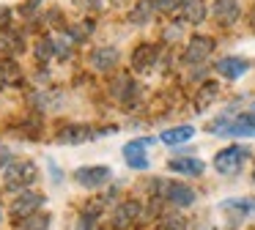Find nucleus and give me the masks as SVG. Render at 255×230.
I'll return each instance as SVG.
<instances>
[{
	"mask_svg": "<svg viewBox=\"0 0 255 230\" xmlns=\"http://www.w3.org/2000/svg\"><path fill=\"white\" fill-rule=\"evenodd\" d=\"M88 60L96 71H110V69H116V63L121 60V52H118L116 47H96Z\"/></svg>",
	"mask_w": 255,
	"mask_h": 230,
	"instance_id": "nucleus-13",
	"label": "nucleus"
},
{
	"mask_svg": "<svg viewBox=\"0 0 255 230\" xmlns=\"http://www.w3.org/2000/svg\"><path fill=\"white\" fill-rule=\"evenodd\" d=\"M222 208H225V211H236L239 217H247V214L255 208V200L253 197H231V200L222 203Z\"/></svg>",
	"mask_w": 255,
	"mask_h": 230,
	"instance_id": "nucleus-20",
	"label": "nucleus"
},
{
	"mask_svg": "<svg viewBox=\"0 0 255 230\" xmlns=\"http://www.w3.org/2000/svg\"><path fill=\"white\" fill-rule=\"evenodd\" d=\"M217 96H220V85H217V82H206V85L200 88V93H198V110L209 107Z\"/></svg>",
	"mask_w": 255,
	"mask_h": 230,
	"instance_id": "nucleus-21",
	"label": "nucleus"
},
{
	"mask_svg": "<svg viewBox=\"0 0 255 230\" xmlns=\"http://www.w3.org/2000/svg\"><path fill=\"white\" fill-rule=\"evenodd\" d=\"M167 170L173 173H181V175H200L206 170V164L200 162L198 156H176L167 162Z\"/></svg>",
	"mask_w": 255,
	"mask_h": 230,
	"instance_id": "nucleus-15",
	"label": "nucleus"
},
{
	"mask_svg": "<svg viewBox=\"0 0 255 230\" xmlns=\"http://www.w3.org/2000/svg\"><path fill=\"white\" fill-rule=\"evenodd\" d=\"M3 85H6V80H3V74H0V91H3Z\"/></svg>",
	"mask_w": 255,
	"mask_h": 230,
	"instance_id": "nucleus-27",
	"label": "nucleus"
},
{
	"mask_svg": "<svg viewBox=\"0 0 255 230\" xmlns=\"http://www.w3.org/2000/svg\"><path fill=\"white\" fill-rule=\"evenodd\" d=\"M44 200L47 197L41 195V192H30V189H25V192H19V197L11 203V208H8V214H11V219H25V217H33V214H39V208L44 206Z\"/></svg>",
	"mask_w": 255,
	"mask_h": 230,
	"instance_id": "nucleus-3",
	"label": "nucleus"
},
{
	"mask_svg": "<svg viewBox=\"0 0 255 230\" xmlns=\"http://www.w3.org/2000/svg\"><path fill=\"white\" fill-rule=\"evenodd\" d=\"M52 52H55V41H52V38H41V41L36 44V58L39 60H50Z\"/></svg>",
	"mask_w": 255,
	"mask_h": 230,
	"instance_id": "nucleus-25",
	"label": "nucleus"
},
{
	"mask_svg": "<svg viewBox=\"0 0 255 230\" xmlns=\"http://www.w3.org/2000/svg\"><path fill=\"white\" fill-rule=\"evenodd\" d=\"M253 181H255V170H253Z\"/></svg>",
	"mask_w": 255,
	"mask_h": 230,
	"instance_id": "nucleus-28",
	"label": "nucleus"
},
{
	"mask_svg": "<svg viewBox=\"0 0 255 230\" xmlns=\"http://www.w3.org/2000/svg\"><path fill=\"white\" fill-rule=\"evenodd\" d=\"M156 11H159V0H137L134 8L129 11V22L132 25H148Z\"/></svg>",
	"mask_w": 255,
	"mask_h": 230,
	"instance_id": "nucleus-14",
	"label": "nucleus"
},
{
	"mask_svg": "<svg viewBox=\"0 0 255 230\" xmlns=\"http://www.w3.org/2000/svg\"><path fill=\"white\" fill-rule=\"evenodd\" d=\"M36 181H39V167L30 159H14L3 167V186L11 192H25Z\"/></svg>",
	"mask_w": 255,
	"mask_h": 230,
	"instance_id": "nucleus-1",
	"label": "nucleus"
},
{
	"mask_svg": "<svg viewBox=\"0 0 255 230\" xmlns=\"http://www.w3.org/2000/svg\"><path fill=\"white\" fill-rule=\"evenodd\" d=\"M140 200H124L121 206L113 211V228H118V230H124V228H129L132 222H137L140 219Z\"/></svg>",
	"mask_w": 255,
	"mask_h": 230,
	"instance_id": "nucleus-12",
	"label": "nucleus"
},
{
	"mask_svg": "<svg viewBox=\"0 0 255 230\" xmlns=\"http://www.w3.org/2000/svg\"><path fill=\"white\" fill-rule=\"evenodd\" d=\"M159 60V47L156 44H140L132 52V69L134 71H151Z\"/></svg>",
	"mask_w": 255,
	"mask_h": 230,
	"instance_id": "nucleus-10",
	"label": "nucleus"
},
{
	"mask_svg": "<svg viewBox=\"0 0 255 230\" xmlns=\"http://www.w3.org/2000/svg\"><path fill=\"white\" fill-rule=\"evenodd\" d=\"M195 137V126L184 123V126H173V129H165L159 134L162 142H167V145H181V142H189Z\"/></svg>",
	"mask_w": 255,
	"mask_h": 230,
	"instance_id": "nucleus-17",
	"label": "nucleus"
},
{
	"mask_svg": "<svg viewBox=\"0 0 255 230\" xmlns=\"http://www.w3.org/2000/svg\"><path fill=\"white\" fill-rule=\"evenodd\" d=\"M217 74L225 77V80H239V77H244L250 71V60L244 58H236V55H228V58H220L217 60Z\"/></svg>",
	"mask_w": 255,
	"mask_h": 230,
	"instance_id": "nucleus-9",
	"label": "nucleus"
},
{
	"mask_svg": "<svg viewBox=\"0 0 255 230\" xmlns=\"http://www.w3.org/2000/svg\"><path fill=\"white\" fill-rule=\"evenodd\" d=\"M220 137H255V113H242L236 118L228 115Z\"/></svg>",
	"mask_w": 255,
	"mask_h": 230,
	"instance_id": "nucleus-5",
	"label": "nucleus"
},
{
	"mask_svg": "<svg viewBox=\"0 0 255 230\" xmlns=\"http://www.w3.org/2000/svg\"><path fill=\"white\" fill-rule=\"evenodd\" d=\"M72 178L77 181L80 186H85V189H99V186H105L107 181L113 178V170L105 167V164H88V167L74 170Z\"/></svg>",
	"mask_w": 255,
	"mask_h": 230,
	"instance_id": "nucleus-4",
	"label": "nucleus"
},
{
	"mask_svg": "<svg viewBox=\"0 0 255 230\" xmlns=\"http://www.w3.org/2000/svg\"><path fill=\"white\" fill-rule=\"evenodd\" d=\"M94 137V129L91 126H83V123H74V126H66L58 137V142H66V145H77V142H85Z\"/></svg>",
	"mask_w": 255,
	"mask_h": 230,
	"instance_id": "nucleus-16",
	"label": "nucleus"
},
{
	"mask_svg": "<svg viewBox=\"0 0 255 230\" xmlns=\"http://www.w3.org/2000/svg\"><path fill=\"white\" fill-rule=\"evenodd\" d=\"M247 156H250V148L228 145V148H222V151L214 156V170L220 175H236V173H242V164H244Z\"/></svg>",
	"mask_w": 255,
	"mask_h": 230,
	"instance_id": "nucleus-2",
	"label": "nucleus"
},
{
	"mask_svg": "<svg viewBox=\"0 0 255 230\" xmlns=\"http://www.w3.org/2000/svg\"><path fill=\"white\" fill-rule=\"evenodd\" d=\"M206 3L203 0H184V5H181V16L189 22V25H200V22L206 19Z\"/></svg>",
	"mask_w": 255,
	"mask_h": 230,
	"instance_id": "nucleus-18",
	"label": "nucleus"
},
{
	"mask_svg": "<svg viewBox=\"0 0 255 230\" xmlns=\"http://www.w3.org/2000/svg\"><path fill=\"white\" fill-rule=\"evenodd\" d=\"M17 230H50V214H33L17 222Z\"/></svg>",
	"mask_w": 255,
	"mask_h": 230,
	"instance_id": "nucleus-19",
	"label": "nucleus"
},
{
	"mask_svg": "<svg viewBox=\"0 0 255 230\" xmlns=\"http://www.w3.org/2000/svg\"><path fill=\"white\" fill-rule=\"evenodd\" d=\"M156 230H187V219L178 217V214H170V217L159 219V228Z\"/></svg>",
	"mask_w": 255,
	"mask_h": 230,
	"instance_id": "nucleus-24",
	"label": "nucleus"
},
{
	"mask_svg": "<svg viewBox=\"0 0 255 230\" xmlns=\"http://www.w3.org/2000/svg\"><path fill=\"white\" fill-rule=\"evenodd\" d=\"M184 0H159V11H165V14H176V11H181Z\"/></svg>",
	"mask_w": 255,
	"mask_h": 230,
	"instance_id": "nucleus-26",
	"label": "nucleus"
},
{
	"mask_svg": "<svg viewBox=\"0 0 255 230\" xmlns=\"http://www.w3.org/2000/svg\"><path fill=\"white\" fill-rule=\"evenodd\" d=\"M211 16L225 27L236 25L239 16H242V5H239V0H217V3L211 5Z\"/></svg>",
	"mask_w": 255,
	"mask_h": 230,
	"instance_id": "nucleus-11",
	"label": "nucleus"
},
{
	"mask_svg": "<svg viewBox=\"0 0 255 230\" xmlns=\"http://www.w3.org/2000/svg\"><path fill=\"white\" fill-rule=\"evenodd\" d=\"M154 137H145V140H132L124 145V156H127V164L132 170H148V159H145V145H151Z\"/></svg>",
	"mask_w": 255,
	"mask_h": 230,
	"instance_id": "nucleus-8",
	"label": "nucleus"
},
{
	"mask_svg": "<svg viewBox=\"0 0 255 230\" xmlns=\"http://www.w3.org/2000/svg\"><path fill=\"white\" fill-rule=\"evenodd\" d=\"M162 200H167L170 206H176V208H187V206L195 203V189L187 186V184H178V181H170V184H165Z\"/></svg>",
	"mask_w": 255,
	"mask_h": 230,
	"instance_id": "nucleus-7",
	"label": "nucleus"
},
{
	"mask_svg": "<svg viewBox=\"0 0 255 230\" xmlns=\"http://www.w3.org/2000/svg\"><path fill=\"white\" fill-rule=\"evenodd\" d=\"M211 52H214V38L211 36H192L187 44V49H184V63L200 66Z\"/></svg>",
	"mask_w": 255,
	"mask_h": 230,
	"instance_id": "nucleus-6",
	"label": "nucleus"
},
{
	"mask_svg": "<svg viewBox=\"0 0 255 230\" xmlns=\"http://www.w3.org/2000/svg\"><path fill=\"white\" fill-rule=\"evenodd\" d=\"M0 74H3V80H6V82H19L22 71H19V66L14 63L11 58H6V60H0Z\"/></svg>",
	"mask_w": 255,
	"mask_h": 230,
	"instance_id": "nucleus-23",
	"label": "nucleus"
},
{
	"mask_svg": "<svg viewBox=\"0 0 255 230\" xmlns=\"http://www.w3.org/2000/svg\"><path fill=\"white\" fill-rule=\"evenodd\" d=\"M22 47H25V41L17 33H3V36H0V49H3V52L11 55V52H19Z\"/></svg>",
	"mask_w": 255,
	"mask_h": 230,
	"instance_id": "nucleus-22",
	"label": "nucleus"
}]
</instances>
